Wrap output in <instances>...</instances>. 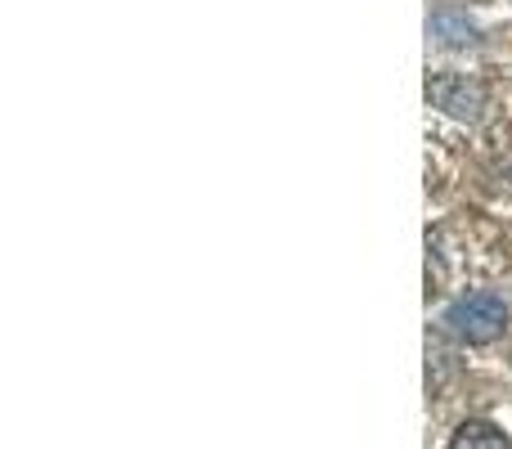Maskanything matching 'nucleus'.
Masks as SVG:
<instances>
[{
  "mask_svg": "<svg viewBox=\"0 0 512 449\" xmlns=\"http://www.w3.org/2000/svg\"><path fill=\"white\" fill-rule=\"evenodd\" d=\"M445 324H450V333L463 337V342L486 346L504 333L508 301L499 297V292H468V297H459L450 310H445Z\"/></svg>",
  "mask_w": 512,
  "mask_h": 449,
  "instance_id": "f257e3e1",
  "label": "nucleus"
},
{
  "mask_svg": "<svg viewBox=\"0 0 512 449\" xmlns=\"http://www.w3.org/2000/svg\"><path fill=\"white\" fill-rule=\"evenodd\" d=\"M445 449H508V436L499 432L495 423H481V418H472V423H463L459 432L450 436V445Z\"/></svg>",
  "mask_w": 512,
  "mask_h": 449,
  "instance_id": "f03ea898",
  "label": "nucleus"
}]
</instances>
